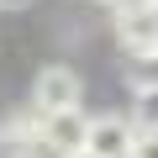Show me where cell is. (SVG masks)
Masks as SVG:
<instances>
[{
	"label": "cell",
	"mask_w": 158,
	"mask_h": 158,
	"mask_svg": "<svg viewBox=\"0 0 158 158\" xmlns=\"http://www.w3.org/2000/svg\"><path fill=\"white\" fill-rule=\"evenodd\" d=\"M79 100H85V79H79L69 63H48L42 74H37V85H32V106L37 111H74Z\"/></svg>",
	"instance_id": "1"
},
{
	"label": "cell",
	"mask_w": 158,
	"mask_h": 158,
	"mask_svg": "<svg viewBox=\"0 0 158 158\" xmlns=\"http://www.w3.org/2000/svg\"><path fill=\"white\" fill-rule=\"evenodd\" d=\"M42 148L53 153V158H69V153H79V148H90V116L85 111H42Z\"/></svg>",
	"instance_id": "2"
},
{
	"label": "cell",
	"mask_w": 158,
	"mask_h": 158,
	"mask_svg": "<svg viewBox=\"0 0 158 158\" xmlns=\"http://www.w3.org/2000/svg\"><path fill=\"white\" fill-rule=\"evenodd\" d=\"M132 142H137V121L106 111V116H90V153L100 158H132Z\"/></svg>",
	"instance_id": "3"
},
{
	"label": "cell",
	"mask_w": 158,
	"mask_h": 158,
	"mask_svg": "<svg viewBox=\"0 0 158 158\" xmlns=\"http://www.w3.org/2000/svg\"><path fill=\"white\" fill-rule=\"evenodd\" d=\"M116 37L121 48L137 58V53H153L158 48V11L153 6H132V11H116Z\"/></svg>",
	"instance_id": "4"
},
{
	"label": "cell",
	"mask_w": 158,
	"mask_h": 158,
	"mask_svg": "<svg viewBox=\"0 0 158 158\" xmlns=\"http://www.w3.org/2000/svg\"><path fill=\"white\" fill-rule=\"evenodd\" d=\"M42 111L32 106L27 116H16L6 132H0V158H42Z\"/></svg>",
	"instance_id": "5"
},
{
	"label": "cell",
	"mask_w": 158,
	"mask_h": 158,
	"mask_svg": "<svg viewBox=\"0 0 158 158\" xmlns=\"http://www.w3.org/2000/svg\"><path fill=\"white\" fill-rule=\"evenodd\" d=\"M127 85H132V95H142V90H158V48H153V53H137V58H127Z\"/></svg>",
	"instance_id": "6"
},
{
	"label": "cell",
	"mask_w": 158,
	"mask_h": 158,
	"mask_svg": "<svg viewBox=\"0 0 158 158\" xmlns=\"http://www.w3.org/2000/svg\"><path fill=\"white\" fill-rule=\"evenodd\" d=\"M132 121H137V132L158 127V90H142V95H137V106H132Z\"/></svg>",
	"instance_id": "7"
},
{
	"label": "cell",
	"mask_w": 158,
	"mask_h": 158,
	"mask_svg": "<svg viewBox=\"0 0 158 158\" xmlns=\"http://www.w3.org/2000/svg\"><path fill=\"white\" fill-rule=\"evenodd\" d=\"M132 158H158V127L137 132V142H132Z\"/></svg>",
	"instance_id": "8"
},
{
	"label": "cell",
	"mask_w": 158,
	"mask_h": 158,
	"mask_svg": "<svg viewBox=\"0 0 158 158\" xmlns=\"http://www.w3.org/2000/svg\"><path fill=\"white\" fill-rule=\"evenodd\" d=\"M32 0H0V11H27Z\"/></svg>",
	"instance_id": "9"
},
{
	"label": "cell",
	"mask_w": 158,
	"mask_h": 158,
	"mask_svg": "<svg viewBox=\"0 0 158 158\" xmlns=\"http://www.w3.org/2000/svg\"><path fill=\"white\" fill-rule=\"evenodd\" d=\"M69 158H100V153H90V148H79V153H69Z\"/></svg>",
	"instance_id": "10"
},
{
	"label": "cell",
	"mask_w": 158,
	"mask_h": 158,
	"mask_svg": "<svg viewBox=\"0 0 158 158\" xmlns=\"http://www.w3.org/2000/svg\"><path fill=\"white\" fill-rule=\"evenodd\" d=\"M148 6H153V11H158V0H148Z\"/></svg>",
	"instance_id": "11"
}]
</instances>
